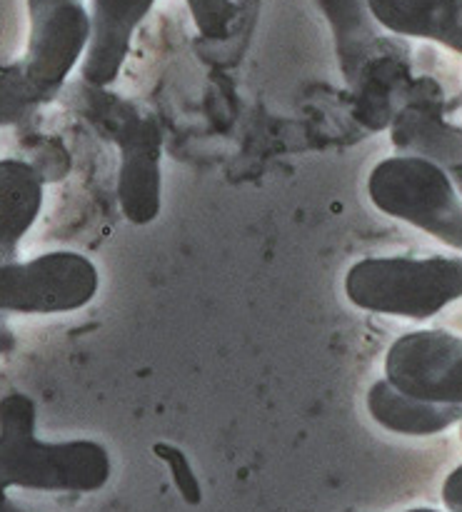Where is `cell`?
<instances>
[{
  "instance_id": "277c9868",
  "label": "cell",
  "mask_w": 462,
  "mask_h": 512,
  "mask_svg": "<svg viewBox=\"0 0 462 512\" xmlns=\"http://www.w3.org/2000/svg\"><path fill=\"white\" fill-rule=\"evenodd\" d=\"M368 195L380 213L462 253V193L443 165L418 155L385 158L370 173Z\"/></svg>"
},
{
  "instance_id": "30bf717a",
  "label": "cell",
  "mask_w": 462,
  "mask_h": 512,
  "mask_svg": "<svg viewBox=\"0 0 462 512\" xmlns=\"http://www.w3.org/2000/svg\"><path fill=\"white\" fill-rule=\"evenodd\" d=\"M43 183L40 170L28 160H0V265L18 258L20 240L38 220Z\"/></svg>"
},
{
  "instance_id": "7c38bea8",
  "label": "cell",
  "mask_w": 462,
  "mask_h": 512,
  "mask_svg": "<svg viewBox=\"0 0 462 512\" xmlns=\"http://www.w3.org/2000/svg\"><path fill=\"white\" fill-rule=\"evenodd\" d=\"M370 5L395 33L438 40L462 53V0H370Z\"/></svg>"
},
{
  "instance_id": "6da1fadb",
  "label": "cell",
  "mask_w": 462,
  "mask_h": 512,
  "mask_svg": "<svg viewBox=\"0 0 462 512\" xmlns=\"http://www.w3.org/2000/svg\"><path fill=\"white\" fill-rule=\"evenodd\" d=\"M38 408L25 393L0 398V488L95 493L110 480V453L95 440L45 443L35 435Z\"/></svg>"
},
{
  "instance_id": "9c48e42d",
  "label": "cell",
  "mask_w": 462,
  "mask_h": 512,
  "mask_svg": "<svg viewBox=\"0 0 462 512\" xmlns=\"http://www.w3.org/2000/svg\"><path fill=\"white\" fill-rule=\"evenodd\" d=\"M393 143L403 155H418L445 170H462V128L440 115L433 98H410L393 120Z\"/></svg>"
},
{
  "instance_id": "8992f818",
  "label": "cell",
  "mask_w": 462,
  "mask_h": 512,
  "mask_svg": "<svg viewBox=\"0 0 462 512\" xmlns=\"http://www.w3.org/2000/svg\"><path fill=\"white\" fill-rule=\"evenodd\" d=\"M30 43L20 60L38 98L50 103L90 43V18L80 0H28Z\"/></svg>"
},
{
  "instance_id": "8fae6325",
  "label": "cell",
  "mask_w": 462,
  "mask_h": 512,
  "mask_svg": "<svg viewBox=\"0 0 462 512\" xmlns=\"http://www.w3.org/2000/svg\"><path fill=\"white\" fill-rule=\"evenodd\" d=\"M368 413L380 428L413 438H430L462 423L460 405L430 403L395 388L390 380H378L368 390Z\"/></svg>"
},
{
  "instance_id": "4fadbf2b",
  "label": "cell",
  "mask_w": 462,
  "mask_h": 512,
  "mask_svg": "<svg viewBox=\"0 0 462 512\" xmlns=\"http://www.w3.org/2000/svg\"><path fill=\"white\" fill-rule=\"evenodd\" d=\"M43 105L33 85L23 75L20 63L0 65V128L23 123Z\"/></svg>"
},
{
  "instance_id": "7a4b0ae2",
  "label": "cell",
  "mask_w": 462,
  "mask_h": 512,
  "mask_svg": "<svg viewBox=\"0 0 462 512\" xmlns=\"http://www.w3.org/2000/svg\"><path fill=\"white\" fill-rule=\"evenodd\" d=\"M73 105L120 148L118 203L125 220L133 225L153 223L160 213L163 185V135L155 120L140 113L128 100L103 93V88L88 83L73 90Z\"/></svg>"
},
{
  "instance_id": "e0dca14e",
  "label": "cell",
  "mask_w": 462,
  "mask_h": 512,
  "mask_svg": "<svg viewBox=\"0 0 462 512\" xmlns=\"http://www.w3.org/2000/svg\"><path fill=\"white\" fill-rule=\"evenodd\" d=\"M408 512H440V510H430V508H415V510H408Z\"/></svg>"
},
{
  "instance_id": "52a82bcc",
  "label": "cell",
  "mask_w": 462,
  "mask_h": 512,
  "mask_svg": "<svg viewBox=\"0 0 462 512\" xmlns=\"http://www.w3.org/2000/svg\"><path fill=\"white\" fill-rule=\"evenodd\" d=\"M385 380L400 393L462 408V338L448 330H415L390 345Z\"/></svg>"
},
{
  "instance_id": "9a60e30c",
  "label": "cell",
  "mask_w": 462,
  "mask_h": 512,
  "mask_svg": "<svg viewBox=\"0 0 462 512\" xmlns=\"http://www.w3.org/2000/svg\"><path fill=\"white\" fill-rule=\"evenodd\" d=\"M443 503L448 512H462V465H458V468L445 478Z\"/></svg>"
},
{
  "instance_id": "5b68a950",
  "label": "cell",
  "mask_w": 462,
  "mask_h": 512,
  "mask_svg": "<svg viewBox=\"0 0 462 512\" xmlns=\"http://www.w3.org/2000/svg\"><path fill=\"white\" fill-rule=\"evenodd\" d=\"M100 288L93 260L55 250L25 263L0 265V313L55 315L85 308Z\"/></svg>"
},
{
  "instance_id": "5bb4252c",
  "label": "cell",
  "mask_w": 462,
  "mask_h": 512,
  "mask_svg": "<svg viewBox=\"0 0 462 512\" xmlns=\"http://www.w3.org/2000/svg\"><path fill=\"white\" fill-rule=\"evenodd\" d=\"M155 453H158L160 460H163V463L170 468V475H173L178 493L183 495L188 503L198 505L200 503V483H198V478H195L193 468H190L188 458L183 455V450L173 448V445L158 443L155 445Z\"/></svg>"
},
{
  "instance_id": "2e32d148",
  "label": "cell",
  "mask_w": 462,
  "mask_h": 512,
  "mask_svg": "<svg viewBox=\"0 0 462 512\" xmlns=\"http://www.w3.org/2000/svg\"><path fill=\"white\" fill-rule=\"evenodd\" d=\"M0 512H25V510L18 508V505L8 498V490L0 488Z\"/></svg>"
},
{
  "instance_id": "3957f363",
  "label": "cell",
  "mask_w": 462,
  "mask_h": 512,
  "mask_svg": "<svg viewBox=\"0 0 462 512\" xmlns=\"http://www.w3.org/2000/svg\"><path fill=\"white\" fill-rule=\"evenodd\" d=\"M345 295L368 313L423 323L462 298V258H365L345 275Z\"/></svg>"
},
{
  "instance_id": "ba28073f",
  "label": "cell",
  "mask_w": 462,
  "mask_h": 512,
  "mask_svg": "<svg viewBox=\"0 0 462 512\" xmlns=\"http://www.w3.org/2000/svg\"><path fill=\"white\" fill-rule=\"evenodd\" d=\"M153 0H93V18H90V43L85 53L83 83L105 88L120 75L128 58L133 30Z\"/></svg>"
},
{
  "instance_id": "ac0fdd59",
  "label": "cell",
  "mask_w": 462,
  "mask_h": 512,
  "mask_svg": "<svg viewBox=\"0 0 462 512\" xmlns=\"http://www.w3.org/2000/svg\"><path fill=\"white\" fill-rule=\"evenodd\" d=\"M460 440H462V423H460Z\"/></svg>"
}]
</instances>
